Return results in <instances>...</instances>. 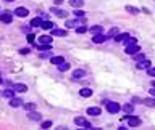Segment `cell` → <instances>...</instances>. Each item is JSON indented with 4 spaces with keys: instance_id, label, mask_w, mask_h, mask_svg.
<instances>
[{
    "instance_id": "cell-1",
    "label": "cell",
    "mask_w": 155,
    "mask_h": 130,
    "mask_svg": "<svg viewBox=\"0 0 155 130\" xmlns=\"http://www.w3.org/2000/svg\"><path fill=\"white\" fill-rule=\"evenodd\" d=\"M105 106H107V111L110 114H116L118 111L121 109V106L118 104V103H115V101H107L105 103Z\"/></svg>"
},
{
    "instance_id": "cell-2",
    "label": "cell",
    "mask_w": 155,
    "mask_h": 130,
    "mask_svg": "<svg viewBox=\"0 0 155 130\" xmlns=\"http://www.w3.org/2000/svg\"><path fill=\"white\" fill-rule=\"evenodd\" d=\"M0 21L2 23H11L13 21V13L11 11H0Z\"/></svg>"
},
{
    "instance_id": "cell-3",
    "label": "cell",
    "mask_w": 155,
    "mask_h": 130,
    "mask_svg": "<svg viewBox=\"0 0 155 130\" xmlns=\"http://www.w3.org/2000/svg\"><path fill=\"white\" fill-rule=\"evenodd\" d=\"M137 51H141L137 44H131V45H126V53L128 55H136Z\"/></svg>"
},
{
    "instance_id": "cell-4",
    "label": "cell",
    "mask_w": 155,
    "mask_h": 130,
    "mask_svg": "<svg viewBox=\"0 0 155 130\" xmlns=\"http://www.w3.org/2000/svg\"><path fill=\"white\" fill-rule=\"evenodd\" d=\"M108 39V35H105V34H94V37H92V42L94 44H102V42H105Z\"/></svg>"
},
{
    "instance_id": "cell-5",
    "label": "cell",
    "mask_w": 155,
    "mask_h": 130,
    "mask_svg": "<svg viewBox=\"0 0 155 130\" xmlns=\"http://www.w3.org/2000/svg\"><path fill=\"white\" fill-rule=\"evenodd\" d=\"M15 15H16L18 18H26L29 15L28 8H24V7H18L16 10H15Z\"/></svg>"
},
{
    "instance_id": "cell-6",
    "label": "cell",
    "mask_w": 155,
    "mask_h": 130,
    "mask_svg": "<svg viewBox=\"0 0 155 130\" xmlns=\"http://www.w3.org/2000/svg\"><path fill=\"white\" fill-rule=\"evenodd\" d=\"M128 125H129V127L141 125V119H139V117H134V116H129V117H128Z\"/></svg>"
},
{
    "instance_id": "cell-7",
    "label": "cell",
    "mask_w": 155,
    "mask_h": 130,
    "mask_svg": "<svg viewBox=\"0 0 155 130\" xmlns=\"http://www.w3.org/2000/svg\"><path fill=\"white\" fill-rule=\"evenodd\" d=\"M66 34H68L66 29H52V35H57V37H66Z\"/></svg>"
},
{
    "instance_id": "cell-8",
    "label": "cell",
    "mask_w": 155,
    "mask_h": 130,
    "mask_svg": "<svg viewBox=\"0 0 155 130\" xmlns=\"http://www.w3.org/2000/svg\"><path fill=\"white\" fill-rule=\"evenodd\" d=\"M37 44L39 45H48V44L52 45V37H50V35H41Z\"/></svg>"
},
{
    "instance_id": "cell-9",
    "label": "cell",
    "mask_w": 155,
    "mask_h": 130,
    "mask_svg": "<svg viewBox=\"0 0 155 130\" xmlns=\"http://www.w3.org/2000/svg\"><path fill=\"white\" fill-rule=\"evenodd\" d=\"M84 75H86V71H83V69H76V71H73V79L74 80L83 79Z\"/></svg>"
},
{
    "instance_id": "cell-10",
    "label": "cell",
    "mask_w": 155,
    "mask_h": 130,
    "mask_svg": "<svg viewBox=\"0 0 155 130\" xmlns=\"http://www.w3.org/2000/svg\"><path fill=\"white\" fill-rule=\"evenodd\" d=\"M150 64H152V63L150 61H149V59H141V61H137V69H149V68H150Z\"/></svg>"
},
{
    "instance_id": "cell-11",
    "label": "cell",
    "mask_w": 155,
    "mask_h": 130,
    "mask_svg": "<svg viewBox=\"0 0 155 130\" xmlns=\"http://www.w3.org/2000/svg\"><path fill=\"white\" fill-rule=\"evenodd\" d=\"M13 90L15 92H20V93H24V92H28V85H24V84H15Z\"/></svg>"
},
{
    "instance_id": "cell-12",
    "label": "cell",
    "mask_w": 155,
    "mask_h": 130,
    "mask_svg": "<svg viewBox=\"0 0 155 130\" xmlns=\"http://www.w3.org/2000/svg\"><path fill=\"white\" fill-rule=\"evenodd\" d=\"M41 28L45 29V31H52V29H55V23H52V21H44Z\"/></svg>"
},
{
    "instance_id": "cell-13",
    "label": "cell",
    "mask_w": 155,
    "mask_h": 130,
    "mask_svg": "<svg viewBox=\"0 0 155 130\" xmlns=\"http://www.w3.org/2000/svg\"><path fill=\"white\" fill-rule=\"evenodd\" d=\"M79 95L83 96V98H89V96H92V90L87 89V87H84V89L79 90Z\"/></svg>"
},
{
    "instance_id": "cell-14",
    "label": "cell",
    "mask_w": 155,
    "mask_h": 130,
    "mask_svg": "<svg viewBox=\"0 0 155 130\" xmlns=\"http://www.w3.org/2000/svg\"><path fill=\"white\" fill-rule=\"evenodd\" d=\"M23 104V100H20V98H10V106L11 108H18V106H21Z\"/></svg>"
},
{
    "instance_id": "cell-15",
    "label": "cell",
    "mask_w": 155,
    "mask_h": 130,
    "mask_svg": "<svg viewBox=\"0 0 155 130\" xmlns=\"http://www.w3.org/2000/svg\"><path fill=\"white\" fill-rule=\"evenodd\" d=\"M128 37H129V34H128V32H123V34H116L113 39H115V42H124Z\"/></svg>"
},
{
    "instance_id": "cell-16",
    "label": "cell",
    "mask_w": 155,
    "mask_h": 130,
    "mask_svg": "<svg viewBox=\"0 0 155 130\" xmlns=\"http://www.w3.org/2000/svg\"><path fill=\"white\" fill-rule=\"evenodd\" d=\"M52 13H55L58 18H65L66 15H68L65 10H62V8H52Z\"/></svg>"
},
{
    "instance_id": "cell-17",
    "label": "cell",
    "mask_w": 155,
    "mask_h": 130,
    "mask_svg": "<svg viewBox=\"0 0 155 130\" xmlns=\"http://www.w3.org/2000/svg\"><path fill=\"white\" fill-rule=\"evenodd\" d=\"M42 23H44V21H42V18H34V19H31V26L32 28H41L42 26Z\"/></svg>"
},
{
    "instance_id": "cell-18",
    "label": "cell",
    "mask_w": 155,
    "mask_h": 130,
    "mask_svg": "<svg viewBox=\"0 0 155 130\" xmlns=\"http://www.w3.org/2000/svg\"><path fill=\"white\" fill-rule=\"evenodd\" d=\"M63 61H65V58H63V56H52V58H50L52 64H62Z\"/></svg>"
},
{
    "instance_id": "cell-19",
    "label": "cell",
    "mask_w": 155,
    "mask_h": 130,
    "mask_svg": "<svg viewBox=\"0 0 155 130\" xmlns=\"http://www.w3.org/2000/svg\"><path fill=\"white\" fill-rule=\"evenodd\" d=\"M89 116H100V108H87Z\"/></svg>"
},
{
    "instance_id": "cell-20",
    "label": "cell",
    "mask_w": 155,
    "mask_h": 130,
    "mask_svg": "<svg viewBox=\"0 0 155 130\" xmlns=\"http://www.w3.org/2000/svg\"><path fill=\"white\" fill-rule=\"evenodd\" d=\"M13 95H15V90L13 89H7V90L2 92V96H5V98H13Z\"/></svg>"
},
{
    "instance_id": "cell-21",
    "label": "cell",
    "mask_w": 155,
    "mask_h": 130,
    "mask_svg": "<svg viewBox=\"0 0 155 130\" xmlns=\"http://www.w3.org/2000/svg\"><path fill=\"white\" fill-rule=\"evenodd\" d=\"M142 103H144L145 106H149V108H155V100L154 98H144Z\"/></svg>"
},
{
    "instance_id": "cell-22",
    "label": "cell",
    "mask_w": 155,
    "mask_h": 130,
    "mask_svg": "<svg viewBox=\"0 0 155 130\" xmlns=\"http://www.w3.org/2000/svg\"><path fill=\"white\" fill-rule=\"evenodd\" d=\"M83 0H69V5H71V7H74V8H81L83 7Z\"/></svg>"
},
{
    "instance_id": "cell-23",
    "label": "cell",
    "mask_w": 155,
    "mask_h": 130,
    "mask_svg": "<svg viewBox=\"0 0 155 130\" xmlns=\"http://www.w3.org/2000/svg\"><path fill=\"white\" fill-rule=\"evenodd\" d=\"M74 124H76V125H81V127H86L87 120L84 119V117H76V119H74Z\"/></svg>"
},
{
    "instance_id": "cell-24",
    "label": "cell",
    "mask_w": 155,
    "mask_h": 130,
    "mask_svg": "<svg viewBox=\"0 0 155 130\" xmlns=\"http://www.w3.org/2000/svg\"><path fill=\"white\" fill-rule=\"evenodd\" d=\"M126 11H128V13H131V15H137V13H141V11H139V8L133 7V5H128V7H126Z\"/></svg>"
},
{
    "instance_id": "cell-25",
    "label": "cell",
    "mask_w": 155,
    "mask_h": 130,
    "mask_svg": "<svg viewBox=\"0 0 155 130\" xmlns=\"http://www.w3.org/2000/svg\"><path fill=\"white\" fill-rule=\"evenodd\" d=\"M65 26H66V28H78L79 24H78V19H69V21H66V23H65Z\"/></svg>"
},
{
    "instance_id": "cell-26",
    "label": "cell",
    "mask_w": 155,
    "mask_h": 130,
    "mask_svg": "<svg viewBox=\"0 0 155 130\" xmlns=\"http://www.w3.org/2000/svg\"><path fill=\"white\" fill-rule=\"evenodd\" d=\"M68 69H69V64H68L66 61H63L62 64H58V71H60V72H66Z\"/></svg>"
},
{
    "instance_id": "cell-27",
    "label": "cell",
    "mask_w": 155,
    "mask_h": 130,
    "mask_svg": "<svg viewBox=\"0 0 155 130\" xmlns=\"http://www.w3.org/2000/svg\"><path fill=\"white\" fill-rule=\"evenodd\" d=\"M100 32H103L102 26H92L90 28V34H100Z\"/></svg>"
},
{
    "instance_id": "cell-28",
    "label": "cell",
    "mask_w": 155,
    "mask_h": 130,
    "mask_svg": "<svg viewBox=\"0 0 155 130\" xmlns=\"http://www.w3.org/2000/svg\"><path fill=\"white\" fill-rule=\"evenodd\" d=\"M23 108H24L26 111H34V109H36V103H24Z\"/></svg>"
},
{
    "instance_id": "cell-29",
    "label": "cell",
    "mask_w": 155,
    "mask_h": 130,
    "mask_svg": "<svg viewBox=\"0 0 155 130\" xmlns=\"http://www.w3.org/2000/svg\"><path fill=\"white\" fill-rule=\"evenodd\" d=\"M116 34H120V29H118V28H113V29H110V32H108V39H110V37H115V35H116Z\"/></svg>"
},
{
    "instance_id": "cell-30",
    "label": "cell",
    "mask_w": 155,
    "mask_h": 130,
    "mask_svg": "<svg viewBox=\"0 0 155 130\" xmlns=\"http://www.w3.org/2000/svg\"><path fill=\"white\" fill-rule=\"evenodd\" d=\"M37 48H39V51H48L52 48V45L50 44H48V45H39L37 44Z\"/></svg>"
},
{
    "instance_id": "cell-31",
    "label": "cell",
    "mask_w": 155,
    "mask_h": 130,
    "mask_svg": "<svg viewBox=\"0 0 155 130\" xmlns=\"http://www.w3.org/2000/svg\"><path fill=\"white\" fill-rule=\"evenodd\" d=\"M29 119H32V120H42V116H41V114H37V113H31V114H29Z\"/></svg>"
},
{
    "instance_id": "cell-32",
    "label": "cell",
    "mask_w": 155,
    "mask_h": 130,
    "mask_svg": "<svg viewBox=\"0 0 155 130\" xmlns=\"http://www.w3.org/2000/svg\"><path fill=\"white\" fill-rule=\"evenodd\" d=\"M73 15H74L76 18H83V16H84V11L81 10V8H76V10L73 11Z\"/></svg>"
},
{
    "instance_id": "cell-33",
    "label": "cell",
    "mask_w": 155,
    "mask_h": 130,
    "mask_svg": "<svg viewBox=\"0 0 155 130\" xmlns=\"http://www.w3.org/2000/svg\"><path fill=\"white\" fill-rule=\"evenodd\" d=\"M76 32H78V34H86L87 28H86V26H79V28H76Z\"/></svg>"
},
{
    "instance_id": "cell-34",
    "label": "cell",
    "mask_w": 155,
    "mask_h": 130,
    "mask_svg": "<svg viewBox=\"0 0 155 130\" xmlns=\"http://www.w3.org/2000/svg\"><path fill=\"white\" fill-rule=\"evenodd\" d=\"M123 109L126 111L128 114H131V113H133V109H134V108H133V104H124V106H123Z\"/></svg>"
},
{
    "instance_id": "cell-35",
    "label": "cell",
    "mask_w": 155,
    "mask_h": 130,
    "mask_svg": "<svg viewBox=\"0 0 155 130\" xmlns=\"http://www.w3.org/2000/svg\"><path fill=\"white\" fill-rule=\"evenodd\" d=\"M133 56H134L136 61H141V59H144V58H145L144 53H136V55H133Z\"/></svg>"
},
{
    "instance_id": "cell-36",
    "label": "cell",
    "mask_w": 155,
    "mask_h": 130,
    "mask_svg": "<svg viewBox=\"0 0 155 130\" xmlns=\"http://www.w3.org/2000/svg\"><path fill=\"white\" fill-rule=\"evenodd\" d=\"M41 127L42 129H48V127H52V120H45V122H42Z\"/></svg>"
},
{
    "instance_id": "cell-37",
    "label": "cell",
    "mask_w": 155,
    "mask_h": 130,
    "mask_svg": "<svg viewBox=\"0 0 155 130\" xmlns=\"http://www.w3.org/2000/svg\"><path fill=\"white\" fill-rule=\"evenodd\" d=\"M147 74L150 75V77H155V68H152V66H150V68L147 69Z\"/></svg>"
},
{
    "instance_id": "cell-38",
    "label": "cell",
    "mask_w": 155,
    "mask_h": 130,
    "mask_svg": "<svg viewBox=\"0 0 155 130\" xmlns=\"http://www.w3.org/2000/svg\"><path fill=\"white\" fill-rule=\"evenodd\" d=\"M131 44H137V40H136V39H133V37H128L126 39V45H131Z\"/></svg>"
},
{
    "instance_id": "cell-39",
    "label": "cell",
    "mask_w": 155,
    "mask_h": 130,
    "mask_svg": "<svg viewBox=\"0 0 155 130\" xmlns=\"http://www.w3.org/2000/svg\"><path fill=\"white\" fill-rule=\"evenodd\" d=\"M28 40H29V44H34V42H36V35L34 34H29L28 35Z\"/></svg>"
},
{
    "instance_id": "cell-40",
    "label": "cell",
    "mask_w": 155,
    "mask_h": 130,
    "mask_svg": "<svg viewBox=\"0 0 155 130\" xmlns=\"http://www.w3.org/2000/svg\"><path fill=\"white\" fill-rule=\"evenodd\" d=\"M20 53H21V55H28V53H29V48H21Z\"/></svg>"
},
{
    "instance_id": "cell-41",
    "label": "cell",
    "mask_w": 155,
    "mask_h": 130,
    "mask_svg": "<svg viewBox=\"0 0 155 130\" xmlns=\"http://www.w3.org/2000/svg\"><path fill=\"white\" fill-rule=\"evenodd\" d=\"M50 55H52L50 51H47V53H42V55H41V58H48ZM50 58H52V56H50Z\"/></svg>"
},
{
    "instance_id": "cell-42",
    "label": "cell",
    "mask_w": 155,
    "mask_h": 130,
    "mask_svg": "<svg viewBox=\"0 0 155 130\" xmlns=\"http://www.w3.org/2000/svg\"><path fill=\"white\" fill-rule=\"evenodd\" d=\"M53 2H55V5H62L63 3V0H53Z\"/></svg>"
},
{
    "instance_id": "cell-43",
    "label": "cell",
    "mask_w": 155,
    "mask_h": 130,
    "mask_svg": "<svg viewBox=\"0 0 155 130\" xmlns=\"http://www.w3.org/2000/svg\"><path fill=\"white\" fill-rule=\"evenodd\" d=\"M150 95H152V96H155V87H152V90H150Z\"/></svg>"
},
{
    "instance_id": "cell-44",
    "label": "cell",
    "mask_w": 155,
    "mask_h": 130,
    "mask_svg": "<svg viewBox=\"0 0 155 130\" xmlns=\"http://www.w3.org/2000/svg\"><path fill=\"white\" fill-rule=\"evenodd\" d=\"M152 87H155V80H154V82H152Z\"/></svg>"
},
{
    "instance_id": "cell-45",
    "label": "cell",
    "mask_w": 155,
    "mask_h": 130,
    "mask_svg": "<svg viewBox=\"0 0 155 130\" xmlns=\"http://www.w3.org/2000/svg\"><path fill=\"white\" fill-rule=\"evenodd\" d=\"M5 2H13V0H5Z\"/></svg>"
},
{
    "instance_id": "cell-46",
    "label": "cell",
    "mask_w": 155,
    "mask_h": 130,
    "mask_svg": "<svg viewBox=\"0 0 155 130\" xmlns=\"http://www.w3.org/2000/svg\"><path fill=\"white\" fill-rule=\"evenodd\" d=\"M0 84H2V77H0Z\"/></svg>"
}]
</instances>
